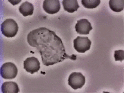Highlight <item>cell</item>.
Masks as SVG:
<instances>
[{
  "label": "cell",
  "mask_w": 124,
  "mask_h": 93,
  "mask_svg": "<svg viewBox=\"0 0 124 93\" xmlns=\"http://www.w3.org/2000/svg\"><path fill=\"white\" fill-rule=\"evenodd\" d=\"M27 42L36 48L40 53L42 62L48 66L69 59H77V55H68L61 38L55 32L45 27H40L30 31L27 36Z\"/></svg>",
  "instance_id": "obj_1"
},
{
  "label": "cell",
  "mask_w": 124,
  "mask_h": 93,
  "mask_svg": "<svg viewBox=\"0 0 124 93\" xmlns=\"http://www.w3.org/2000/svg\"><path fill=\"white\" fill-rule=\"evenodd\" d=\"M19 27L16 22L13 19H6L1 24V31L4 36L8 38L13 37L17 34Z\"/></svg>",
  "instance_id": "obj_2"
},
{
  "label": "cell",
  "mask_w": 124,
  "mask_h": 93,
  "mask_svg": "<svg viewBox=\"0 0 124 93\" xmlns=\"http://www.w3.org/2000/svg\"><path fill=\"white\" fill-rule=\"evenodd\" d=\"M0 72L1 77L4 79H13L17 75L18 70L15 64L7 62L2 65Z\"/></svg>",
  "instance_id": "obj_3"
},
{
  "label": "cell",
  "mask_w": 124,
  "mask_h": 93,
  "mask_svg": "<svg viewBox=\"0 0 124 93\" xmlns=\"http://www.w3.org/2000/svg\"><path fill=\"white\" fill-rule=\"evenodd\" d=\"M74 47L79 53H85L90 50L91 41L88 37L78 36L73 40Z\"/></svg>",
  "instance_id": "obj_4"
},
{
  "label": "cell",
  "mask_w": 124,
  "mask_h": 93,
  "mask_svg": "<svg viewBox=\"0 0 124 93\" xmlns=\"http://www.w3.org/2000/svg\"><path fill=\"white\" fill-rule=\"evenodd\" d=\"M85 83V77L81 73H72L68 79V85L74 90L81 88Z\"/></svg>",
  "instance_id": "obj_5"
},
{
  "label": "cell",
  "mask_w": 124,
  "mask_h": 93,
  "mask_svg": "<svg viewBox=\"0 0 124 93\" xmlns=\"http://www.w3.org/2000/svg\"><path fill=\"white\" fill-rule=\"evenodd\" d=\"M24 68L27 72L33 74L40 70V63L36 57H28L24 61Z\"/></svg>",
  "instance_id": "obj_6"
},
{
  "label": "cell",
  "mask_w": 124,
  "mask_h": 93,
  "mask_svg": "<svg viewBox=\"0 0 124 93\" xmlns=\"http://www.w3.org/2000/svg\"><path fill=\"white\" fill-rule=\"evenodd\" d=\"M43 8L47 13L51 15L57 13L61 9L60 1L58 0H45L43 2Z\"/></svg>",
  "instance_id": "obj_7"
},
{
  "label": "cell",
  "mask_w": 124,
  "mask_h": 93,
  "mask_svg": "<svg viewBox=\"0 0 124 93\" xmlns=\"http://www.w3.org/2000/svg\"><path fill=\"white\" fill-rule=\"evenodd\" d=\"M75 28L76 32L81 35H88L90 31L93 29L90 22L85 19L77 21Z\"/></svg>",
  "instance_id": "obj_8"
},
{
  "label": "cell",
  "mask_w": 124,
  "mask_h": 93,
  "mask_svg": "<svg viewBox=\"0 0 124 93\" xmlns=\"http://www.w3.org/2000/svg\"><path fill=\"white\" fill-rule=\"evenodd\" d=\"M64 9L68 13H73L77 11L79 8L77 0H64L62 2Z\"/></svg>",
  "instance_id": "obj_9"
},
{
  "label": "cell",
  "mask_w": 124,
  "mask_h": 93,
  "mask_svg": "<svg viewBox=\"0 0 124 93\" xmlns=\"http://www.w3.org/2000/svg\"><path fill=\"white\" fill-rule=\"evenodd\" d=\"M1 90L3 93H17L19 92L17 83L13 81L5 82L2 83Z\"/></svg>",
  "instance_id": "obj_10"
},
{
  "label": "cell",
  "mask_w": 124,
  "mask_h": 93,
  "mask_svg": "<svg viewBox=\"0 0 124 93\" xmlns=\"http://www.w3.org/2000/svg\"><path fill=\"white\" fill-rule=\"evenodd\" d=\"M19 9L20 13L24 16L26 17L33 15L34 9V6L31 3L26 1L21 4Z\"/></svg>",
  "instance_id": "obj_11"
},
{
  "label": "cell",
  "mask_w": 124,
  "mask_h": 93,
  "mask_svg": "<svg viewBox=\"0 0 124 93\" xmlns=\"http://www.w3.org/2000/svg\"><path fill=\"white\" fill-rule=\"evenodd\" d=\"M109 5L110 9L113 11L118 13L124 9V0H110Z\"/></svg>",
  "instance_id": "obj_12"
},
{
  "label": "cell",
  "mask_w": 124,
  "mask_h": 93,
  "mask_svg": "<svg viewBox=\"0 0 124 93\" xmlns=\"http://www.w3.org/2000/svg\"><path fill=\"white\" fill-rule=\"evenodd\" d=\"M81 3L83 6L87 9L95 8L101 3L100 0H82Z\"/></svg>",
  "instance_id": "obj_13"
},
{
  "label": "cell",
  "mask_w": 124,
  "mask_h": 93,
  "mask_svg": "<svg viewBox=\"0 0 124 93\" xmlns=\"http://www.w3.org/2000/svg\"><path fill=\"white\" fill-rule=\"evenodd\" d=\"M114 57L116 61H121L124 59V51L122 50H116L114 52Z\"/></svg>",
  "instance_id": "obj_14"
}]
</instances>
